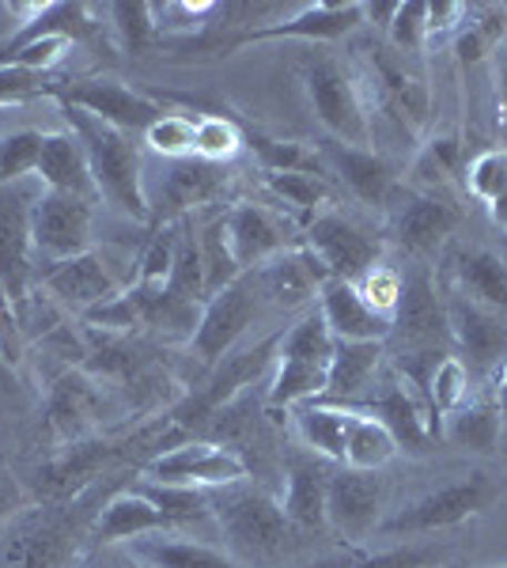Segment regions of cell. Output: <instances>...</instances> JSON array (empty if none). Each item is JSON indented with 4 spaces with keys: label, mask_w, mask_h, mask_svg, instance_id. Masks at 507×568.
<instances>
[{
    "label": "cell",
    "mask_w": 507,
    "mask_h": 568,
    "mask_svg": "<svg viewBox=\"0 0 507 568\" xmlns=\"http://www.w3.org/2000/svg\"><path fill=\"white\" fill-rule=\"evenodd\" d=\"M367 80V110L383 118L386 125H394L405 141H420L432 125V84L417 65V58H405L394 45H372L364 61Z\"/></svg>",
    "instance_id": "obj_3"
},
{
    "label": "cell",
    "mask_w": 507,
    "mask_h": 568,
    "mask_svg": "<svg viewBox=\"0 0 507 568\" xmlns=\"http://www.w3.org/2000/svg\"><path fill=\"white\" fill-rule=\"evenodd\" d=\"M42 190H31L27 182L0 186V284L16 307L31 296L34 281V251H31V205Z\"/></svg>",
    "instance_id": "obj_20"
},
{
    "label": "cell",
    "mask_w": 507,
    "mask_h": 568,
    "mask_svg": "<svg viewBox=\"0 0 507 568\" xmlns=\"http://www.w3.org/2000/svg\"><path fill=\"white\" fill-rule=\"evenodd\" d=\"M444 439L477 455L496 452V444H500V406H496V390H477L463 409L444 417Z\"/></svg>",
    "instance_id": "obj_33"
},
{
    "label": "cell",
    "mask_w": 507,
    "mask_h": 568,
    "mask_svg": "<svg viewBox=\"0 0 507 568\" xmlns=\"http://www.w3.org/2000/svg\"><path fill=\"white\" fill-rule=\"evenodd\" d=\"M251 277H254V288H257V296H262V304L276 311H300V307L315 304V296H322V288L334 281L326 273V265H322L307 246L276 254L273 262L251 270Z\"/></svg>",
    "instance_id": "obj_22"
},
{
    "label": "cell",
    "mask_w": 507,
    "mask_h": 568,
    "mask_svg": "<svg viewBox=\"0 0 507 568\" xmlns=\"http://www.w3.org/2000/svg\"><path fill=\"white\" fill-rule=\"evenodd\" d=\"M95 201L42 190L31 205L34 265H50L95 251Z\"/></svg>",
    "instance_id": "obj_11"
},
{
    "label": "cell",
    "mask_w": 507,
    "mask_h": 568,
    "mask_svg": "<svg viewBox=\"0 0 507 568\" xmlns=\"http://www.w3.org/2000/svg\"><path fill=\"white\" fill-rule=\"evenodd\" d=\"M386 485L375 470L337 466L326 493V527H334L345 542H364L383 524Z\"/></svg>",
    "instance_id": "obj_19"
},
{
    "label": "cell",
    "mask_w": 507,
    "mask_h": 568,
    "mask_svg": "<svg viewBox=\"0 0 507 568\" xmlns=\"http://www.w3.org/2000/svg\"><path fill=\"white\" fill-rule=\"evenodd\" d=\"M345 414H348V409H345ZM394 455H398V444H394V436L386 433L379 420L348 414L345 463H341V466H353V470H375V474H379L383 466L394 459Z\"/></svg>",
    "instance_id": "obj_37"
},
{
    "label": "cell",
    "mask_w": 507,
    "mask_h": 568,
    "mask_svg": "<svg viewBox=\"0 0 507 568\" xmlns=\"http://www.w3.org/2000/svg\"><path fill=\"white\" fill-rule=\"evenodd\" d=\"M348 414L379 420L386 433L394 436L398 452H409V455H428L432 444H436V439H444L436 417H432V409H428V402H424L420 394L391 368V364H386L379 387L367 394L364 402L348 406Z\"/></svg>",
    "instance_id": "obj_12"
},
{
    "label": "cell",
    "mask_w": 507,
    "mask_h": 568,
    "mask_svg": "<svg viewBox=\"0 0 507 568\" xmlns=\"http://www.w3.org/2000/svg\"><path fill=\"white\" fill-rule=\"evenodd\" d=\"M367 23V12L359 0L353 4H303L300 12H292L288 20H273L262 23L254 31H246L232 50L239 45H254V42H273V39H300V42H337L345 34H353L356 27Z\"/></svg>",
    "instance_id": "obj_25"
},
{
    "label": "cell",
    "mask_w": 507,
    "mask_h": 568,
    "mask_svg": "<svg viewBox=\"0 0 507 568\" xmlns=\"http://www.w3.org/2000/svg\"><path fill=\"white\" fill-rule=\"evenodd\" d=\"M129 554L149 568H246L243 561H235L232 554L205 542H190V538L171 535H144L125 542Z\"/></svg>",
    "instance_id": "obj_31"
},
{
    "label": "cell",
    "mask_w": 507,
    "mask_h": 568,
    "mask_svg": "<svg viewBox=\"0 0 507 568\" xmlns=\"http://www.w3.org/2000/svg\"><path fill=\"white\" fill-rule=\"evenodd\" d=\"M69 130L88 152V168L95 179V194L107 201L114 213H122L129 224L152 227L149 197H144V160L133 136L114 130V125L99 122V118L84 114V110L61 106Z\"/></svg>",
    "instance_id": "obj_1"
},
{
    "label": "cell",
    "mask_w": 507,
    "mask_h": 568,
    "mask_svg": "<svg viewBox=\"0 0 507 568\" xmlns=\"http://www.w3.org/2000/svg\"><path fill=\"white\" fill-rule=\"evenodd\" d=\"M23 353V326H20V311L16 300L8 296V288L0 284V361L16 364Z\"/></svg>",
    "instance_id": "obj_51"
},
{
    "label": "cell",
    "mask_w": 507,
    "mask_h": 568,
    "mask_svg": "<svg viewBox=\"0 0 507 568\" xmlns=\"http://www.w3.org/2000/svg\"><path fill=\"white\" fill-rule=\"evenodd\" d=\"M42 91L45 95V72L31 69H0V106L4 103H20V99Z\"/></svg>",
    "instance_id": "obj_52"
},
{
    "label": "cell",
    "mask_w": 507,
    "mask_h": 568,
    "mask_svg": "<svg viewBox=\"0 0 507 568\" xmlns=\"http://www.w3.org/2000/svg\"><path fill=\"white\" fill-rule=\"evenodd\" d=\"M439 554L436 546L409 542V546H391V549H375V554L356 557L348 568H436Z\"/></svg>",
    "instance_id": "obj_50"
},
{
    "label": "cell",
    "mask_w": 507,
    "mask_h": 568,
    "mask_svg": "<svg viewBox=\"0 0 507 568\" xmlns=\"http://www.w3.org/2000/svg\"><path fill=\"white\" fill-rule=\"evenodd\" d=\"M110 27H114L118 42H122L125 53H144L149 45L160 39V27H155V12L152 4H107L103 8Z\"/></svg>",
    "instance_id": "obj_46"
},
{
    "label": "cell",
    "mask_w": 507,
    "mask_h": 568,
    "mask_svg": "<svg viewBox=\"0 0 507 568\" xmlns=\"http://www.w3.org/2000/svg\"><path fill=\"white\" fill-rule=\"evenodd\" d=\"M246 149L254 152L257 168H262L265 175H322V179H334L326 163H322V152L315 149V144L276 141V136L246 130Z\"/></svg>",
    "instance_id": "obj_36"
},
{
    "label": "cell",
    "mask_w": 507,
    "mask_h": 568,
    "mask_svg": "<svg viewBox=\"0 0 507 568\" xmlns=\"http://www.w3.org/2000/svg\"><path fill=\"white\" fill-rule=\"evenodd\" d=\"M292 425L307 452H315L326 463H345V436H348V414L341 406L326 402H303L292 409Z\"/></svg>",
    "instance_id": "obj_34"
},
{
    "label": "cell",
    "mask_w": 507,
    "mask_h": 568,
    "mask_svg": "<svg viewBox=\"0 0 507 568\" xmlns=\"http://www.w3.org/2000/svg\"><path fill=\"white\" fill-rule=\"evenodd\" d=\"M77 535L80 527H72L69 511H34L8 535L0 568H64L69 557H77Z\"/></svg>",
    "instance_id": "obj_21"
},
{
    "label": "cell",
    "mask_w": 507,
    "mask_h": 568,
    "mask_svg": "<svg viewBox=\"0 0 507 568\" xmlns=\"http://www.w3.org/2000/svg\"><path fill=\"white\" fill-rule=\"evenodd\" d=\"M500 497V481L488 470H469L463 478L439 485V489L424 493V497L409 500L405 508L394 511L391 519H383L375 535L383 538H424L450 530L466 519L481 516V511Z\"/></svg>",
    "instance_id": "obj_7"
},
{
    "label": "cell",
    "mask_w": 507,
    "mask_h": 568,
    "mask_svg": "<svg viewBox=\"0 0 507 568\" xmlns=\"http://www.w3.org/2000/svg\"><path fill=\"white\" fill-rule=\"evenodd\" d=\"M466 194L481 205H493L496 197L507 190V152L504 149H485L466 163Z\"/></svg>",
    "instance_id": "obj_48"
},
{
    "label": "cell",
    "mask_w": 507,
    "mask_h": 568,
    "mask_svg": "<svg viewBox=\"0 0 507 568\" xmlns=\"http://www.w3.org/2000/svg\"><path fill=\"white\" fill-rule=\"evenodd\" d=\"M212 519L220 524L235 561L246 568H270L284 557L292 524L281 500H273L257 485H227L212 497Z\"/></svg>",
    "instance_id": "obj_2"
},
{
    "label": "cell",
    "mask_w": 507,
    "mask_h": 568,
    "mask_svg": "<svg viewBox=\"0 0 507 568\" xmlns=\"http://www.w3.org/2000/svg\"><path fill=\"white\" fill-rule=\"evenodd\" d=\"M262 307L265 304L254 288V277L243 273V277L227 284L224 292H216L212 300H205V311H201V323L190 342V353L197 356L205 368H216V364L246 337V329L254 326V318L262 315Z\"/></svg>",
    "instance_id": "obj_15"
},
{
    "label": "cell",
    "mask_w": 507,
    "mask_h": 568,
    "mask_svg": "<svg viewBox=\"0 0 507 568\" xmlns=\"http://www.w3.org/2000/svg\"><path fill=\"white\" fill-rule=\"evenodd\" d=\"M45 95H53L61 106L84 110V114L99 118V122L114 125L122 133H144L163 110L155 99L141 95V91L125 88L122 80L110 77H84V80H64V84H45Z\"/></svg>",
    "instance_id": "obj_13"
},
{
    "label": "cell",
    "mask_w": 507,
    "mask_h": 568,
    "mask_svg": "<svg viewBox=\"0 0 507 568\" xmlns=\"http://www.w3.org/2000/svg\"><path fill=\"white\" fill-rule=\"evenodd\" d=\"M488 568H507V565H488Z\"/></svg>",
    "instance_id": "obj_59"
},
{
    "label": "cell",
    "mask_w": 507,
    "mask_h": 568,
    "mask_svg": "<svg viewBox=\"0 0 507 568\" xmlns=\"http://www.w3.org/2000/svg\"><path fill=\"white\" fill-rule=\"evenodd\" d=\"M318 315L326 318L334 342H386L394 318L379 315L353 281H329L318 296Z\"/></svg>",
    "instance_id": "obj_28"
},
{
    "label": "cell",
    "mask_w": 507,
    "mask_h": 568,
    "mask_svg": "<svg viewBox=\"0 0 507 568\" xmlns=\"http://www.w3.org/2000/svg\"><path fill=\"white\" fill-rule=\"evenodd\" d=\"M144 144L163 155V160H193V144H197V118L190 114H163L144 130Z\"/></svg>",
    "instance_id": "obj_45"
},
{
    "label": "cell",
    "mask_w": 507,
    "mask_h": 568,
    "mask_svg": "<svg viewBox=\"0 0 507 568\" xmlns=\"http://www.w3.org/2000/svg\"><path fill=\"white\" fill-rule=\"evenodd\" d=\"M386 372V349L383 342H337L334 364H329V379L318 402L326 406H356L367 394L379 387Z\"/></svg>",
    "instance_id": "obj_27"
},
{
    "label": "cell",
    "mask_w": 507,
    "mask_h": 568,
    "mask_svg": "<svg viewBox=\"0 0 507 568\" xmlns=\"http://www.w3.org/2000/svg\"><path fill=\"white\" fill-rule=\"evenodd\" d=\"M246 149V130L227 114H201L197 118V144H193V160L216 163L227 168L239 152Z\"/></svg>",
    "instance_id": "obj_39"
},
{
    "label": "cell",
    "mask_w": 507,
    "mask_h": 568,
    "mask_svg": "<svg viewBox=\"0 0 507 568\" xmlns=\"http://www.w3.org/2000/svg\"><path fill=\"white\" fill-rule=\"evenodd\" d=\"M444 311H447V334L450 353L463 361L469 379L481 390H496L504 364H507V315L469 304L455 288H444Z\"/></svg>",
    "instance_id": "obj_9"
},
{
    "label": "cell",
    "mask_w": 507,
    "mask_h": 568,
    "mask_svg": "<svg viewBox=\"0 0 507 568\" xmlns=\"http://www.w3.org/2000/svg\"><path fill=\"white\" fill-rule=\"evenodd\" d=\"M493 84H496V130H500V149L507 152V42L493 53Z\"/></svg>",
    "instance_id": "obj_53"
},
{
    "label": "cell",
    "mask_w": 507,
    "mask_h": 568,
    "mask_svg": "<svg viewBox=\"0 0 507 568\" xmlns=\"http://www.w3.org/2000/svg\"><path fill=\"white\" fill-rule=\"evenodd\" d=\"M444 288H455L469 304L507 315V258L493 246L455 243L444 262Z\"/></svg>",
    "instance_id": "obj_23"
},
{
    "label": "cell",
    "mask_w": 507,
    "mask_h": 568,
    "mask_svg": "<svg viewBox=\"0 0 507 568\" xmlns=\"http://www.w3.org/2000/svg\"><path fill=\"white\" fill-rule=\"evenodd\" d=\"M80 568H149V565H141L133 554H129L125 546H99V554L95 557H88Z\"/></svg>",
    "instance_id": "obj_55"
},
{
    "label": "cell",
    "mask_w": 507,
    "mask_h": 568,
    "mask_svg": "<svg viewBox=\"0 0 507 568\" xmlns=\"http://www.w3.org/2000/svg\"><path fill=\"white\" fill-rule=\"evenodd\" d=\"M496 406H500V444L507 447V364L496 379Z\"/></svg>",
    "instance_id": "obj_56"
},
{
    "label": "cell",
    "mask_w": 507,
    "mask_h": 568,
    "mask_svg": "<svg viewBox=\"0 0 507 568\" xmlns=\"http://www.w3.org/2000/svg\"><path fill=\"white\" fill-rule=\"evenodd\" d=\"M311 110L326 125L329 141L353 144V149H372V110H367L364 80L348 61L334 53H318L303 69Z\"/></svg>",
    "instance_id": "obj_6"
},
{
    "label": "cell",
    "mask_w": 507,
    "mask_h": 568,
    "mask_svg": "<svg viewBox=\"0 0 507 568\" xmlns=\"http://www.w3.org/2000/svg\"><path fill=\"white\" fill-rule=\"evenodd\" d=\"M265 190L292 209V216H318L329 205L334 190L322 175H265Z\"/></svg>",
    "instance_id": "obj_41"
},
{
    "label": "cell",
    "mask_w": 507,
    "mask_h": 568,
    "mask_svg": "<svg viewBox=\"0 0 507 568\" xmlns=\"http://www.w3.org/2000/svg\"><path fill=\"white\" fill-rule=\"evenodd\" d=\"M477 390L481 387L469 379V372L463 368L458 356H447V361L439 364L436 375H432V387H428V406H432V417H436L439 433H444V417H450L455 409H463Z\"/></svg>",
    "instance_id": "obj_40"
},
{
    "label": "cell",
    "mask_w": 507,
    "mask_h": 568,
    "mask_svg": "<svg viewBox=\"0 0 507 568\" xmlns=\"http://www.w3.org/2000/svg\"><path fill=\"white\" fill-rule=\"evenodd\" d=\"M95 414V383H88L84 375L69 372L61 375V383L53 387V406L50 417L64 436H77L80 425Z\"/></svg>",
    "instance_id": "obj_43"
},
{
    "label": "cell",
    "mask_w": 507,
    "mask_h": 568,
    "mask_svg": "<svg viewBox=\"0 0 507 568\" xmlns=\"http://www.w3.org/2000/svg\"><path fill=\"white\" fill-rule=\"evenodd\" d=\"M197 243H201V265H205V292L212 300L216 292H224L232 281L243 277V270H239L235 258H232V246H227L224 216L209 220V224L197 232Z\"/></svg>",
    "instance_id": "obj_42"
},
{
    "label": "cell",
    "mask_w": 507,
    "mask_h": 568,
    "mask_svg": "<svg viewBox=\"0 0 507 568\" xmlns=\"http://www.w3.org/2000/svg\"><path fill=\"white\" fill-rule=\"evenodd\" d=\"M34 179L42 182V190H53V194H72V197H88V201L99 197L95 179H91V168H88V152L72 130L45 133Z\"/></svg>",
    "instance_id": "obj_30"
},
{
    "label": "cell",
    "mask_w": 507,
    "mask_h": 568,
    "mask_svg": "<svg viewBox=\"0 0 507 568\" xmlns=\"http://www.w3.org/2000/svg\"><path fill=\"white\" fill-rule=\"evenodd\" d=\"M488 220H493V227H496V232L507 235V190H504L500 197L493 201V205H488Z\"/></svg>",
    "instance_id": "obj_57"
},
{
    "label": "cell",
    "mask_w": 507,
    "mask_h": 568,
    "mask_svg": "<svg viewBox=\"0 0 507 568\" xmlns=\"http://www.w3.org/2000/svg\"><path fill=\"white\" fill-rule=\"evenodd\" d=\"M500 254H504V258H507V235H504V240H500Z\"/></svg>",
    "instance_id": "obj_58"
},
{
    "label": "cell",
    "mask_w": 507,
    "mask_h": 568,
    "mask_svg": "<svg viewBox=\"0 0 507 568\" xmlns=\"http://www.w3.org/2000/svg\"><path fill=\"white\" fill-rule=\"evenodd\" d=\"M88 12V4H34L31 20L20 23L16 34L0 39V69L50 72L64 58L69 42L95 34Z\"/></svg>",
    "instance_id": "obj_10"
},
{
    "label": "cell",
    "mask_w": 507,
    "mask_h": 568,
    "mask_svg": "<svg viewBox=\"0 0 507 568\" xmlns=\"http://www.w3.org/2000/svg\"><path fill=\"white\" fill-rule=\"evenodd\" d=\"M318 152H322V163L329 168V175H334L359 205L386 209L391 194L402 186L398 168L375 149H353V144H341V141H322Z\"/></svg>",
    "instance_id": "obj_24"
},
{
    "label": "cell",
    "mask_w": 507,
    "mask_h": 568,
    "mask_svg": "<svg viewBox=\"0 0 507 568\" xmlns=\"http://www.w3.org/2000/svg\"><path fill=\"white\" fill-rule=\"evenodd\" d=\"M136 273H141V251H129V246H118V251H88L80 258L34 265L39 288L53 304L77 311L80 318L88 311H95L99 304H107V300L122 296L125 288H133Z\"/></svg>",
    "instance_id": "obj_4"
},
{
    "label": "cell",
    "mask_w": 507,
    "mask_h": 568,
    "mask_svg": "<svg viewBox=\"0 0 507 568\" xmlns=\"http://www.w3.org/2000/svg\"><path fill=\"white\" fill-rule=\"evenodd\" d=\"M227 186V171L216 163L201 160H168V168L160 171V179H144V197H149L152 227L179 224L186 220L193 209L212 205Z\"/></svg>",
    "instance_id": "obj_16"
},
{
    "label": "cell",
    "mask_w": 507,
    "mask_h": 568,
    "mask_svg": "<svg viewBox=\"0 0 507 568\" xmlns=\"http://www.w3.org/2000/svg\"><path fill=\"white\" fill-rule=\"evenodd\" d=\"M45 133L39 130H16L0 136V186H16V182L34 179L39 171Z\"/></svg>",
    "instance_id": "obj_44"
},
{
    "label": "cell",
    "mask_w": 507,
    "mask_h": 568,
    "mask_svg": "<svg viewBox=\"0 0 507 568\" xmlns=\"http://www.w3.org/2000/svg\"><path fill=\"white\" fill-rule=\"evenodd\" d=\"M463 16H466V8L463 4H450V0H436V4H428V45L439 42L450 31H458Z\"/></svg>",
    "instance_id": "obj_54"
},
{
    "label": "cell",
    "mask_w": 507,
    "mask_h": 568,
    "mask_svg": "<svg viewBox=\"0 0 507 568\" xmlns=\"http://www.w3.org/2000/svg\"><path fill=\"white\" fill-rule=\"evenodd\" d=\"M466 209L450 194H428V190L402 186L386 201V240L409 254L417 265H428L463 227Z\"/></svg>",
    "instance_id": "obj_8"
},
{
    "label": "cell",
    "mask_w": 507,
    "mask_h": 568,
    "mask_svg": "<svg viewBox=\"0 0 507 568\" xmlns=\"http://www.w3.org/2000/svg\"><path fill=\"white\" fill-rule=\"evenodd\" d=\"M303 246L326 265L334 281H359L383 258V240L337 209H322L303 227Z\"/></svg>",
    "instance_id": "obj_14"
},
{
    "label": "cell",
    "mask_w": 507,
    "mask_h": 568,
    "mask_svg": "<svg viewBox=\"0 0 507 568\" xmlns=\"http://www.w3.org/2000/svg\"><path fill=\"white\" fill-rule=\"evenodd\" d=\"M149 481L163 485H190V489H227L239 485L251 474V466L243 463V455L227 452L220 444H205V439H190L182 447L155 455L144 463Z\"/></svg>",
    "instance_id": "obj_18"
},
{
    "label": "cell",
    "mask_w": 507,
    "mask_h": 568,
    "mask_svg": "<svg viewBox=\"0 0 507 568\" xmlns=\"http://www.w3.org/2000/svg\"><path fill=\"white\" fill-rule=\"evenodd\" d=\"M466 175V152H463V136L458 133H436L417 149V160L409 168L413 190H428V194H450L458 179Z\"/></svg>",
    "instance_id": "obj_32"
},
{
    "label": "cell",
    "mask_w": 507,
    "mask_h": 568,
    "mask_svg": "<svg viewBox=\"0 0 507 568\" xmlns=\"http://www.w3.org/2000/svg\"><path fill=\"white\" fill-rule=\"evenodd\" d=\"M220 216H224V235H227V246H232V258L243 273L273 262L276 254L303 246V235H296L292 220H284V213H276L270 205L235 201V205L224 209Z\"/></svg>",
    "instance_id": "obj_17"
},
{
    "label": "cell",
    "mask_w": 507,
    "mask_h": 568,
    "mask_svg": "<svg viewBox=\"0 0 507 568\" xmlns=\"http://www.w3.org/2000/svg\"><path fill=\"white\" fill-rule=\"evenodd\" d=\"M504 42H507V8L504 4L466 8L463 23H458V31H455V53H458V61H463V69L481 65V61L493 58Z\"/></svg>",
    "instance_id": "obj_35"
},
{
    "label": "cell",
    "mask_w": 507,
    "mask_h": 568,
    "mask_svg": "<svg viewBox=\"0 0 507 568\" xmlns=\"http://www.w3.org/2000/svg\"><path fill=\"white\" fill-rule=\"evenodd\" d=\"M171 530H179V527H174L149 497L129 489L107 500V508L99 511L95 527H91V538H95V546H125V542H133V538L171 535Z\"/></svg>",
    "instance_id": "obj_29"
},
{
    "label": "cell",
    "mask_w": 507,
    "mask_h": 568,
    "mask_svg": "<svg viewBox=\"0 0 507 568\" xmlns=\"http://www.w3.org/2000/svg\"><path fill=\"white\" fill-rule=\"evenodd\" d=\"M356 292L367 300L379 315L394 318V311H398V300H402V273L394 270V265H375V270H367L364 277L353 281Z\"/></svg>",
    "instance_id": "obj_49"
},
{
    "label": "cell",
    "mask_w": 507,
    "mask_h": 568,
    "mask_svg": "<svg viewBox=\"0 0 507 568\" xmlns=\"http://www.w3.org/2000/svg\"><path fill=\"white\" fill-rule=\"evenodd\" d=\"M133 489L141 497H149L174 527L212 519V489H190V485H163V481H141Z\"/></svg>",
    "instance_id": "obj_38"
},
{
    "label": "cell",
    "mask_w": 507,
    "mask_h": 568,
    "mask_svg": "<svg viewBox=\"0 0 507 568\" xmlns=\"http://www.w3.org/2000/svg\"><path fill=\"white\" fill-rule=\"evenodd\" d=\"M334 478V463L318 459L315 452H292L284 459V516L292 530H322L326 527V493Z\"/></svg>",
    "instance_id": "obj_26"
},
{
    "label": "cell",
    "mask_w": 507,
    "mask_h": 568,
    "mask_svg": "<svg viewBox=\"0 0 507 568\" xmlns=\"http://www.w3.org/2000/svg\"><path fill=\"white\" fill-rule=\"evenodd\" d=\"M334 334L318 311L303 315L296 326H288L276 345V372L265 390L270 409H296L303 402H318L334 364Z\"/></svg>",
    "instance_id": "obj_5"
},
{
    "label": "cell",
    "mask_w": 507,
    "mask_h": 568,
    "mask_svg": "<svg viewBox=\"0 0 507 568\" xmlns=\"http://www.w3.org/2000/svg\"><path fill=\"white\" fill-rule=\"evenodd\" d=\"M386 45H394L405 58H420L428 50V4L424 0H402L394 8V20L386 27Z\"/></svg>",
    "instance_id": "obj_47"
}]
</instances>
